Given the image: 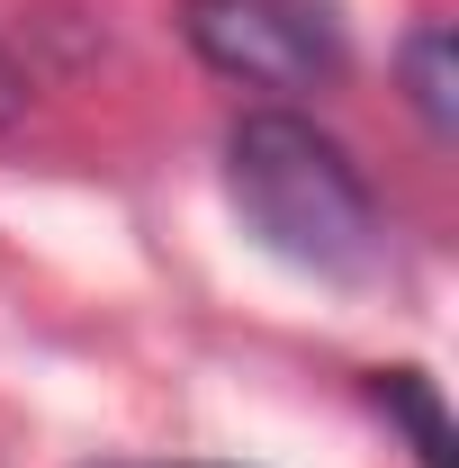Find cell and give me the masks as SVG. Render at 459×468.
I'll list each match as a JSON object with an SVG mask.
<instances>
[{"instance_id": "6da1fadb", "label": "cell", "mask_w": 459, "mask_h": 468, "mask_svg": "<svg viewBox=\"0 0 459 468\" xmlns=\"http://www.w3.org/2000/svg\"><path fill=\"white\" fill-rule=\"evenodd\" d=\"M226 189L234 217L262 234V252H280L288 271L315 280H369L388 226H379V189L360 180L343 144L297 109H243L226 135Z\"/></svg>"}, {"instance_id": "7a4b0ae2", "label": "cell", "mask_w": 459, "mask_h": 468, "mask_svg": "<svg viewBox=\"0 0 459 468\" xmlns=\"http://www.w3.org/2000/svg\"><path fill=\"white\" fill-rule=\"evenodd\" d=\"M180 37L208 72H226L243 90L343 81V37L315 0H180Z\"/></svg>"}, {"instance_id": "3957f363", "label": "cell", "mask_w": 459, "mask_h": 468, "mask_svg": "<svg viewBox=\"0 0 459 468\" xmlns=\"http://www.w3.org/2000/svg\"><path fill=\"white\" fill-rule=\"evenodd\" d=\"M397 72H405L414 117H423L432 135H451V126H459V37L442 27V18H423V27L397 46Z\"/></svg>"}, {"instance_id": "277c9868", "label": "cell", "mask_w": 459, "mask_h": 468, "mask_svg": "<svg viewBox=\"0 0 459 468\" xmlns=\"http://www.w3.org/2000/svg\"><path fill=\"white\" fill-rule=\"evenodd\" d=\"M369 397H379V414H397L405 432H414V460L423 468H451V414H442V388L423 369H379Z\"/></svg>"}, {"instance_id": "5b68a950", "label": "cell", "mask_w": 459, "mask_h": 468, "mask_svg": "<svg viewBox=\"0 0 459 468\" xmlns=\"http://www.w3.org/2000/svg\"><path fill=\"white\" fill-rule=\"evenodd\" d=\"M18 117H27V72L0 55V126H18Z\"/></svg>"}]
</instances>
